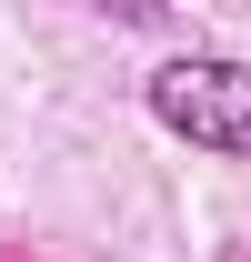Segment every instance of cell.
<instances>
[{
	"mask_svg": "<svg viewBox=\"0 0 251 262\" xmlns=\"http://www.w3.org/2000/svg\"><path fill=\"white\" fill-rule=\"evenodd\" d=\"M151 121L211 162H251V61H221V51H181L141 81Z\"/></svg>",
	"mask_w": 251,
	"mask_h": 262,
	"instance_id": "obj_1",
	"label": "cell"
},
{
	"mask_svg": "<svg viewBox=\"0 0 251 262\" xmlns=\"http://www.w3.org/2000/svg\"><path fill=\"white\" fill-rule=\"evenodd\" d=\"M101 20H121V31H161L171 20V0H91Z\"/></svg>",
	"mask_w": 251,
	"mask_h": 262,
	"instance_id": "obj_2",
	"label": "cell"
}]
</instances>
